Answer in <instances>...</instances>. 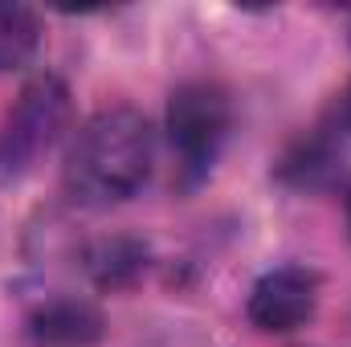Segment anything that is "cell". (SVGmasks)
<instances>
[{"instance_id": "7", "label": "cell", "mask_w": 351, "mask_h": 347, "mask_svg": "<svg viewBox=\"0 0 351 347\" xmlns=\"http://www.w3.org/2000/svg\"><path fill=\"white\" fill-rule=\"evenodd\" d=\"M348 229H351V188H348Z\"/></svg>"}, {"instance_id": "6", "label": "cell", "mask_w": 351, "mask_h": 347, "mask_svg": "<svg viewBox=\"0 0 351 347\" xmlns=\"http://www.w3.org/2000/svg\"><path fill=\"white\" fill-rule=\"evenodd\" d=\"M41 45V21L29 4L0 0V74L21 70Z\"/></svg>"}, {"instance_id": "8", "label": "cell", "mask_w": 351, "mask_h": 347, "mask_svg": "<svg viewBox=\"0 0 351 347\" xmlns=\"http://www.w3.org/2000/svg\"><path fill=\"white\" fill-rule=\"evenodd\" d=\"M348 127H351V90H348Z\"/></svg>"}, {"instance_id": "5", "label": "cell", "mask_w": 351, "mask_h": 347, "mask_svg": "<svg viewBox=\"0 0 351 347\" xmlns=\"http://www.w3.org/2000/svg\"><path fill=\"white\" fill-rule=\"evenodd\" d=\"M106 323L86 298H49L29 315V339L37 347H94Z\"/></svg>"}, {"instance_id": "1", "label": "cell", "mask_w": 351, "mask_h": 347, "mask_svg": "<svg viewBox=\"0 0 351 347\" xmlns=\"http://www.w3.org/2000/svg\"><path fill=\"white\" fill-rule=\"evenodd\" d=\"M152 160H156V139L147 119L131 106H110L86 119L82 131L74 135L62 184L70 200L86 208H110L131 200L147 184Z\"/></svg>"}, {"instance_id": "2", "label": "cell", "mask_w": 351, "mask_h": 347, "mask_svg": "<svg viewBox=\"0 0 351 347\" xmlns=\"http://www.w3.org/2000/svg\"><path fill=\"white\" fill-rule=\"evenodd\" d=\"M70 123V90L62 78L41 74L16 94L0 123V180L29 176L62 139Z\"/></svg>"}, {"instance_id": "4", "label": "cell", "mask_w": 351, "mask_h": 347, "mask_svg": "<svg viewBox=\"0 0 351 347\" xmlns=\"http://www.w3.org/2000/svg\"><path fill=\"white\" fill-rule=\"evenodd\" d=\"M315 307H319V278L302 265L269 270L250 290V319L258 331H269V335L306 327L315 319Z\"/></svg>"}, {"instance_id": "3", "label": "cell", "mask_w": 351, "mask_h": 347, "mask_svg": "<svg viewBox=\"0 0 351 347\" xmlns=\"http://www.w3.org/2000/svg\"><path fill=\"white\" fill-rule=\"evenodd\" d=\"M233 127V102L217 82H184L168 98V139L180 180L196 184L217 164Z\"/></svg>"}]
</instances>
